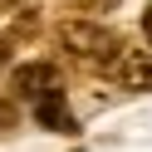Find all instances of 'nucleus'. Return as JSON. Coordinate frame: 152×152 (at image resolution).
<instances>
[{
    "label": "nucleus",
    "instance_id": "1",
    "mask_svg": "<svg viewBox=\"0 0 152 152\" xmlns=\"http://www.w3.org/2000/svg\"><path fill=\"white\" fill-rule=\"evenodd\" d=\"M54 44H59L69 59L88 64V69H108V59L123 49V39L108 25H98V20H64L59 30H54Z\"/></svg>",
    "mask_w": 152,
    "mask_h": 152
},
{
    "label": "nucleus",
    "instance_id": "2",
    "mask_svg": "<svg viewBox=\"0 0 152 152\" xmlns=\"http://www.w3.org/2000/svg\"><path fill=\"white\" fill-rule=\"evenodd\" d=\"M108 74L118 88H132V93H152V49H128L123 44L118 54L108 59Z\"/></svg>",
    "mask_w": 152,
    "mask_h": 152
},
{
    "label": "nucleus",
    "instance_id": "3",
    "mask_svg": "<svg viewBox=\"0 0 152 152\" xmlns=\"http://www.w3.org/2000/svg\"><path fill=\"white\" fill-rule=\"evenodd\" d=\"M15 93H20V98H44V93H59L64 88V79H59V69H54L49 59H34V64H20V69H15Z\"/></svg>",
    "mask_w": 152,
    "mask_h": 152
},
{
    "label": "nucleus",
    "instance_id": "4",
    "mask_svg": "<svg viewBox=\"0 0 152 152\" xmlns=\"http://www.w3.org/2000/svg\"><path fill=\"white\" fill-rule=\"evenodd\" d=\"M34 118H39L49 132H79L74 113L64 108V88H59V93H44V98H34Z\"/></svg>",
    "mask_w": 152,
    "mask_h": 152
},
{
    "label": "nucleus",
    "instance_id": "5",
    "mask_svg": "<svg viewBox=\"0 0 152 152\" xmlns=\"http://www.w3.org/2000/svg\"><path fill=\"white\" fill-rule=\"evenodd\" d=\"M142 34H147V44H152V5L142 10Z\"/></svg>",
    "mask_w": 152,
    "mask_h": 152
},
{
    "label": "nucleus",
    "instance_id": "6",
    "mask_svg": "<svg viewBox=\"0 0 152 152\" xmlns=\"http://www.w3.org/2000/svg\"><path fill=\"white\" fill-rule=\"evenodd\" d=\"M20 5H30V0H0V15H10V10H20Z\"/></svg>",
    "mask_w": 152,
    "mask_h": 152
},
{
    "label": "nucleus",
    "instance_id": "7",
    "mask_svg": "<svg viewBox=\"0 0 152 152\" xmlns=\"http://www.w3.org/2000/svg\"><path fill=\"white\" fill-rule=\"evenodd\" d=\"M88 10H108V5H118V0H83Z\"/></svg>",
    "mask_w": 152,
    "mask_h": 152
},
{
    "label": "nucleus",
    "instance_id": "8",
    "mask_svg": "<svg viewBox=\"0 0 152 152\" xmlns=\"http://www.w3.org/2000/svg\"><path fill=\"white\" fill-rule=\"evenodd\" d=\"M10 59V39H5V34H0V64Z\"/></svg>",
    "mask_w": 152,
    "mask_h": 152
}]
</instances>
